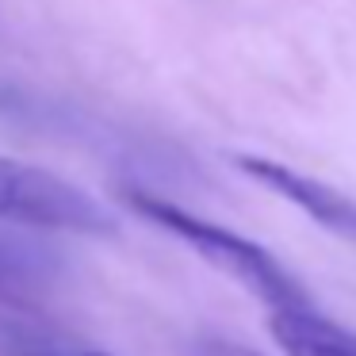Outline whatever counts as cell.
<instances>
[{
	"label": "cell",
	"instance_id": "6da1fadb",
	"mask_svg": "<svg viewBox=\"0 0 356 356\" xmlns=\"http://www.w3.org/2000/svg\"><path fill=\"white\" fill-rule=\"evenodd\" d=\"M131 207L138 211L142 218L157 222L161 230L177 234L184 245H192L195 253L203 257L207 264L222 268L226 276H234L238 284H245L257 299H264L272 310H284V307H307V291L295 284V276L268 253L261 249L257 241L241 238V234L226 230L218 222H207V218L192 215V211L177 207V203L161 200V195H149V192H127Z\"/></svg>",
	"mask_w": 356,
	"mask_h": 356
},
{
	"label": "cell",
	"instance_id": "7a4b0ae2",
	"mask_svg": "<svg viewBox=\"0 0 356 356\" xmlns=\"http://www.w3.org/2000/svg\"><path fill=\"white\" fill-rule=\"evenodd\" d=\"M0 218L47 230H77V234H108L111 215L70 180L0 157Z\"/></svg>",
	"mask_w": 356,
	"mask_h": 356
},
{
	"label": "cell",
	"instance_id": "3957f363",
	"mask_svg": "<svg viewBox=\"0 0 356 356\" xmlns=\"http://www.w3.org/2000/svg\"><path fill=\"white\" fill-rule=\"evenodd\" d=\"M241 172L257 180V184L272 188L276 195H284L287 203L302 207L314 222H322L325 230L341 234V238L356 241V203L348 195H341L337 188L322 184L314 177H302V172L287 169L280 161H268V157H238Z\"/></svg>",
	"mask_w": 356,
	"mask_h": 356
},
{
	"label": "cell",
	"instance_id": "277c9868",
	"mask_svg": "<svg viewBox=\"0 0 356 356\" xmlns=\"http://www.w3.org/2000/svg\"><path fill=\"white\" fill-rule=\"evenodd\" d=\"M268 330L287 356H356V333L310 310V302L272 310Z\"/></svg>",
	"mask_w": 356,
	"mask_h": 356
},
{
	"label": "cell",
	"instance_id": "5b68a950",
	"mask_svg": "<svg viewBox=\"0 0 356 356\" xmlns=\"http://www.w3.org/2000/svg\"><path fill=\"white\" fill-rule=\"evenodd\" d=\"M42 276V261L31 249H19L12 241H0V291H16Z\"/></svg>",
	"mask_w": 356,
	"mask_h": 356
},
{
	"label": "cell",
	"instance_id": "8992f818",
	"mask_svg": "<svg viewBox=\"0 0 356 356\" xmlns=\"http://www.w3.org/2000/svg\"><path fill=\"white\" fill-rule=\"evenodd\" d=\"M195 356H264V353H253V348L234 345V341H203L195 348Z\"/></svg>",
	"mask_w": 356,
	"mask_h": 356
},
{
	"label": "cell",
	"instance_id": "52a82bcc",
	"mask_svg": "<svg viewBox=\"0 0 356 356\" xmlns=\"http://www.w3.org/2000/svg\"><path fill=\"white\" fill-rule=\"evenodd\" d=\"M39 356H108V353H39Z\"/></svg>",
	"mask_w": 356,
	"mask_h": 356
}]
</instances>
